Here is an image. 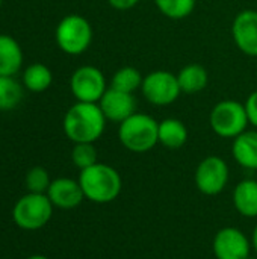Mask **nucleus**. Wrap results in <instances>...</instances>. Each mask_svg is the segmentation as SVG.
Here are the masks:
<instances>
[{"label":"nucleus","mask_w":257,"mask_h":259,"mask_svg":"<svg viewBox=\"0 0 257 259\" xmlns=\"http://www.w3.org/2000/svg\"><path fill=\"white\" fill-rule=\"evenodd\" d=\"M232 155L236 164L247 170H257V131H245L233 140Z\"/></svg>","instance_id":"obj_14"},{"label":"nucleus","mask_w":257,"mask_h":259,"mask_svg":"<svg viewBox=\"0 0 257 259\" xmlns=\"http://www.w3.org/2000/svg\"><path fill=\"white\" fill-rule=\"evenodd\" d=\"M52 82H53L52 70L41 62L29 65L23 73V85L32 93H42L48 90Z\"/></svg>","instance_id":"obj_19"},{"label":"nucleus","mask_w":257,"mask_h":259,"mask_svg":"<svg viewBox=\"0 0 257 259\" xmlns=\"http://www.w3.org/2000/svg\"><path fill=\"white\" fill-rule=\"evenodd\" d=\"M197 0H155L156 8L171 20H182L192 14Z\"/></svg>","instance_id":"obj_22"},{"label":"nucleus","mask_w":257,"mask_h":259,"mask_svg":"<svg viewBox=\"0 0 257 259\" xmlns=\"http://www.w3.org/2000/svg\"><path fill=\"white\" fill-rule=\"evenodd\" d=\"M0 5H2V0H0Z\"/></svg>","instance_id":"obj_30"},{"label":"nucleus","mask_w":257,"mask_h":259,"mask_svg":"<svg viewBox=\"0 0 257 259\" xmlns=\"http://www.w3.org/2000/svg\"><path fill=\"white\" fill-rule=\"evenodd\" d=\"M24 259H50L47 258V256H44V255H30V256H27V258Z\"/></svg>","instance_id":"obj_28"},{"label":"nucleus","mask_w":257,"mask_h":259,"mask_svg":"<svg viewBox=\"0 0 257 259\" xmlns=\"http://www.w3.org/2000/svg\"><path fill=\"white\" fill-rule=\"evenodd\" d=\"M141 93L151 105L168 106L179 99L182 90L179 87L176 74L167 70H155L144 77Z\"/></svg>","instance_id":"obj_8"},{"label":"nucleus","mask_w":257,"mask_h":259,"mask_svg":"<svg viewBox=\"0 0 257 259\" xmlns=\"http://www.w3.org/2000/svg\"><path fill=\"white\" fill-rule=\"evenodd\" d=\"M251 246H253V250L257 253V225L253 229V234H251Z\"/></svg>","instance_id":"obj_27"},{"label":"nucleus","mask_w":257,"mask_h":259,"mask_svg":"<svg viewBox=\"0 0 257 259\" xmlns=\"http://www.w3.org/2000/svg\"><path fill=\"white\" fill-rule=\"evenodd\" d=\"M106 117L98 103L77 102L64 115L62 127L68 140L76 143H95L105 132Z\"/></svg>","instance_id":"obj_1"},{"label":"nucleus","mask_w":257,"mask_h":259,"mask_svg":"<svg viewBox=\"0 0 257 259\" xmlns=\"http://www.w3.org/2000/svg\"><path fill=\"white\" fill-rule=\"evenodd\" d=\"M56 44L67 55H82L88 50L92 41V27L89 21L79 15L70 14L64 17L55 32Z\"/></svg>","instance_id":"obj_6"},{"label":"nucleus","mask_w":257,"mask_h":259,"mask_svg":"<svg viewBox=\"0 0 257 259\" xmlns=\"http://www.w3.org/2000/svg\"><path fill=\"white\" fill-rule=\"evenodd\" d=\"M23 99V90L14 76H0V111L15 109Z\"/></svg>","instance_id":"obj_21"},{"label":"nucleus","mask_w":257,"mask_h":259,"mask_svg":"<svg viewBox=\"0 0 257 259\" xmlns=\"http://www.w3.org/2000/svg\"><path fill=\"white\" fill-rule=\"evenodd\" d=\"M232 36L242 53L257 58V11L244 9L235 17Z\"/></svg>","instance_id":"obj_11"},{"label":"nucleus","mask_w":257,"mask_h":259,"mask_svg":"<svg viewBox=\"0 0 257 259\" xmlns=\"http://www.w3.org/2000/svg\"><path fill=\"white\" fill-rule=\"evenodd\" d=\"M47 197L50 199L53 206L59 209H74L85 200L79 181H74L71 178L53 179L47 190Z\"/></svg>","instance_id":"obj_13"},{"label":"nucleus","mask_w":257,"mask_h":259,"mask_svg":"<svg viewBox=\"0 0 257 259\" xmlns=\"http://www.w3.org/2000/svg\"><path fill=\"white\" fill-rule=\"evenodd\" d=\"M26 188L29 193H36V194H47V190L52 184L50 175L44 167H32L26 173L24 179Z\"/></svg>","instance_id":"obj_24"},{"label":"nucleus","mask_w":257,"mask_h":259,"mask_svg":"<svg viewBox=\"0 0 257 259\" xmlns=\"http://www.w3.org/2000/svg\"><path fill=\"white\" fill-rule=\"evenodd\" d=\"M53 203L47 194L27 193L12 208V220L23 231L42 229L53 215Z\"/></svg>","instance_id":"obj_4"},{"label":"nucleus","mask_w":257,"mask_h":259,"mask_svg":"<svg viewBox=\"0 0 257 259\" xmlns=\"http://www.w3.org/2000/svg\"><path fill=\"white\" fill-rule=\"evenodd\" d=\"M79 184L86 200L106 205L114 202L123 190V179L118 170L105 162H97L85 170H80Z\"/></svg>","instance_id":"obj_2"},{"label":"nucleus","mask_w":257,"mask_h":259,"mask_svg":"<svg viewBox=\"0 0 257 259\" xmlns=\"http://www.w3.org/2000/svg\"><path fill=\"white\" fill-rule=\"evenodd\" d=\"M94 143H76L71 150V161L79 170H85L98 162Z\"/></svg>","instance_id":"obj_23"},{"label":"nucleus","mask_w":257,"mask_h":259,"mask_svg":"<svg viewBox=\"0 0 257 259\" xmlns=\"http://www.w3.org/2000/svg\"><path fill=\"white\" fill-rule=\"evenodd\" d=\"M142 80H144L142 74L135 67H121L114 73L111 80V88L133 94L136 90H141Z\"/></svg>","instance_id":"obj_20"},{"label":"nucleus","mask_w":257,"mask_h":259,"mask_svg":"<svg viewBox=\"0 0 257 259\" xmlns=\"http://www.w3.org/2000/svg\"><path fill=\"white\" fill-rule=\"evenodd\" d=\"M177 82L185 94H195L208 87L209 74L208 70L200 64H188L177 74Z\"/></svg>","instance_id":"obj_18"},{"label":"nucleus","mask_w":257,"mask_h":259,"mask_svg":"<svg viewBox=\"0 0 257 259\" xmlns=\"http://www.w3.org/2000/svg\"><path fill=\"white\" fill-rule=\"evenodd\" d=\"M247 259H257V258H254V256H251V255H250V256H248Z\"/></svg>","instance_id":"obj_29"},{"label":"nucleus","mask_w":257,"mask_h":259,"mask_svg":"<svg viewBox=\"0 0 257 259\" xmlns=\"http://www.w3.org/2000/svg\"><path fill=\"white\" fill-rule=\"evenodd\" d=\"M70 88L77 102L86 103H98L108 90L103 71L92 65L79 67L70 79Z\"/></svg>","instance_id":"obj_9"},{"label":"nucleus","mask_w":257,"mask_h":259,"mask_svg":"<svg viewBox=\"0 0 257 259\" xmlns=\"http://www.w3.org/2000/svg\"><path fill=\"white\" fill-rule=\"evenodd\" d=\"M245 111L248 115V121L251 126H254L257 129V90L253 91L245 102Z\"/></svg>","instance_id":"obj_25"},{"label":"nucleus","mask_w":257,"mask_h":259,"mask_svg":"<svg viewBox=\"0 0 257 259\" xmlns=\"http://www.w3.org/2000/svg\"><path fill=\"white\" fill-rule=\"evenodd\" d=\"M229 178H230L229 164L217 155L203 158L198 162L194 173L195 187L204 196L221 194L229 184Z\"/></svg>","instance_id":"obj_7"},{"label":"nucleus","mask_w":257,"mask_h":259,"mask_svg":"<svg viewBox=\"0 0 257 259\" xmlns=\"http://www.w3.org/2000/svg\"><path fill=\"white\" fill-rule=\"evenodd\" d=\"M233 206L245 219H257V179H244L233 190Z\"/></svg>","instance_id":"obj_15"},{"label":"nucleus","mask_w":257,"mask_h":259,"mask_svg":"<svg viewBox=\"0 0 257 259\" xmlns=\"http://www.w3.org/2000/svg\"><path fill=\"white\" fill-rule=\"evenodd\" d=\"M23 64V50L15 38L0 33V76H14Z\"/></svg>","instance_id":"obj_16"},{"label":"nucleus","mask_w":257,"mask_h":259,"mask_svg":"<svg viewBox=\"0 0 257 259\" xmlns=\"http://www.w3.org/2000/svg\"><path fill=\"white\" fill-rule=\"evenodd\" d=\"M209 124L218 137L235 140L238 135L245 132L250 124L245 105L236 100L218 102L211 111Z\"/></svg>","instance_id":"obj_5"},{"label":"nucleus","mask_w":257,"mask_h":259,"mask_svg":"<svg viewBox=\"0 0 257 259\" xmlns=\"http://www.w3.org/2000/svg\"><path fill=\"white\" fill-rule=\"evenodd\" d=\"M251 250V238L233 226L221 228L212 240V252L217 259H247Z\"/></svg>","instance_id":"obj_10"},{"label":"nucleus","mask_w":257,"mask_h":259,"mask_svg":"<svg viewBox=\"0 0 257 259\" xmlns=\"http://www.w3.org/2000/svg\"><path fill=\"white\" fill-rule=\"evenodd\" d=\"M98 106L105 114L106 120L118 124L136 112V100L133 94L123 93L114 88L106 90V93L98 102Z\"/></svg>","instance_id":"obj_12"},{"label":"nucleus","mask_w":257,"mask_h":259,"mask_svg":"<svg viewBox=\"0 0 257 259\" xmlns=\"http://www.w3.org/2000/svg\"><path fill=\"white\" fill-rule=\"evenodd\" d=\"M118 140L133 153H147L159 144V123L148 114L135 112L118 126Z\"/></svg>","instance_id":"obj_3"},{"label":"nucleus","mask_w":257,"mask_h":259,"mask_svg":"<svg viewBox=\"0 0 257 259\" xmlns=\"http://www.w3.org/2000/svg\"><path fill=\"white\" fill-rule=\"evenodd\" d=\"M188 141V127L179 118H165L159 123V144L165 149H182Z\"/></svg>","instance_id":"obj_17"},{"label":"nucleus","mask_w":257,"mask_h":259,"mask_svg":"<svg viewBox=\"0 0 257 259\" xmlns=\"http://www.w3.org/2000/svg\"><path fill=\"white\" fill-rule=\"evenodd\" d=\"M141 0H108V3L118 11H127L132 9L133 6H136Z\"/></svg>","instance_id":"obj_26"}]
</instances>
